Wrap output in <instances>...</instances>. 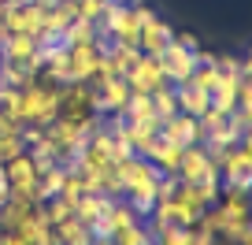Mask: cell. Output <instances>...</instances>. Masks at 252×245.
Listing matches in <instances>:
<instances>
[{
	"mask_svg": "<svg viewBox=\"0 0 252 245\" xmlns=\"http://www.w3.org/2000/svg\"><path fill=\"white\" fill-rule=\"evenodd\" d=\"M237 115L252 123V78H241V86H237Z\"/></svg>",
	"mask_w": 252,
	"mask_h": 245,
	"instance_id": "obj_26",
	"label": "cell"
},
{
	"mask_svg": "<svg viewBox=\"0 0 252 245\" xmlns=\"http://www.w3.org/2000/svg\"><path fill=\"white\" fill-rule=\"evenodd\" d=\"M89 245H115V242H111V238H93Z\"/></svg>",
	"mask_w": 252,
	"mask_h": 245,
	"instance_id": "obj_30",
	"label": "cell"
},
{
	"mask_svg": "<svg viewBox=\"0 0 252 245\" xmlns=\"http://www.w3.org/2000/svg\"><path fill=\"white\" fill-rule=\"evenodd\" d=\"M174 93H178V111H186V115L200 119L204 111H212V93H204V89L193 86V82H178Z\"/></svg>",
	"mask_w": 252,
	"mask_h": 245,
	"instance_id": "obj_15",
	"label": "cell"
},
{
	"mask_svg": "<svg viewBox=\"0 0 252 245\" xmlns=\"http://www.w3.org/2000/svg\"><path fill=\"white\" fill-rule=\"evenodd\" d=\"M56 119H74V123H104L93 82H63V86H60V115H56Z\"/></svg>",
	"mask_w": 252,
	"mask_h": 245,
	"instance_id": "obj_2",
	"label": "cell"
},
{
	"mask_svg": "<svg viewBox=\"0 0 252 245\" xmlns=\"http://www.w3.org/2000/svg\"><path fill=\"white\" fill-rule=\"evenodd\" d=\"M215 67H219V74H230V78H245L241 71V56H230V52H215Z\"/></svg>",
	"mask_w": 252,
	"mask_h": 245,
	"instance_id": "obj_27",
	"label": "cell"
},
{
	"mask_svg": "<svg viewBox=\"0 0 252 245\" xmlns=\"http://www.w3.org/2000/svg\"><path fill=\"white\" fill-rule=\"evenodd\" d=\"M63 45H89V41H96V23H89V19H74L67 30L60 34Z\"/></svg>",
	"mask_w": 252,
	"mask_h": 245,
	"instance_id": "obj_21",
	"label": "cell"
},
{
	"mask_svg": "<svg viewBox=\"0 0 252 245\" xmlns=\"http://www.w3.org/2000/svg\"><path fill=\"white\" fill-rule=\"evenodd\" d=\"M249 227H252V219H249Z\"/></svg>",
	"mask_w": 252,
	"mask_h": 245,
	"instance_id": "obj_32",
	"label": "cell"
},
{
	"mask_svg": "<svg viewBox=\"0 0 252 245\" xmlns=\"http://www.w3.org/2000/svg\"><path fill=\"white\" fill-rule=\"evenodd\" d=\"M37 45L41 41L33 34H4L0 37V56L4 60H37ZM41 67V60H37Z\"/></svg>",
	"mask_w": 252,
	"mask_h": 245,
	"instance_id": "obj_14",
	"label": "cell"
},
{
	"mask_svg": "<svg viewBox=\"0 0 252 245\" xmlns=\"http://www.w3.org/2000/svg\"><path fill=\"white\" fill-rule=\"evenodd\" d=\"M60 115V86L48 78H33L19 89V123L23 127H48Z\"/></svg>",
	"mask_w": 252,
	"mask_h": 245,
	"instance_id": "obj_1",
	"label": "cell"
},
{
	"mask_svg": "<svg viewBox=\"0 0 252 245\" xmlns=\"http://www.w3.org/2000/svg\"><path fill=\"white\" fill-rule=\"evenodd\" d=\"M100 45H67V82H93L96 67H100Z\"/></svg>",
	"mask_w": 252,
	"mask_h": 245,
	"instance_id": "obj_4",
	"label": "cell"
},
{
	"mask_svg": "<svg viewBox=\"0 0 252 245\" xmlns=\"http://www.w3.org/2000/svg\"><path fill=\"white\" fill-rule=\"evenodd\" d=\"M8 34V4H0V37Z\"/></svg>",
	"mask_w": 252,
	"mask_h": 245,
	"instance_id": "obj_29",
	"label": "cell"
},
{
	"mask_svg": "<svg viewBox=\"0 0 252 245\" xmlns=\"http://www.w3.org/2000/svg\"><path fill=\"white\" fill-rule=\"evenodd\" d=\"M159 134L171 138V141H178L182 149H186V145H200V119L186 115V111H174L171 119L159 123Z\"/></svg>",
	"mask_w": 252,
	"mask_h": 245,
	"instance_id": "obj_8",
	"label": "cell"
},
{
	"mask_svg": "<svg viewBox=\"0 0 252 245\" xmlns=\"http://www.w3.org/2000/svg\"><path fill=\"white\" fill-rule=\"evenodd\" d=\"M108 205H111V201L104 197V193H82V197L74 201V219H82L89 227L93 219H100V215L108 212Z\"/></svg>",
	"mask_w": 252,
	"mask_h": 245,
	"instance_id": "obj_18",
	"label": "cell"
},
{
	"mask_svg": "<svg viewBox=\"0 0 252 245\" xmlns=\"http://www.w3.org/2000/svg\"><path fill=\"white\" fill-rule=\"evenodd\" d=\"M123 115L130 123H141V119H156V108H152V93H130Z\"/></svg>",
	"mask_w": 252,
	"mask_h": 245,
	"instance_id": "obj_22",
	"label": "cell"
},
{
	"mask_svg": "<svg viewBox=\"0 0 252 245\" xmlns=\"http://www.w3.org/2000/svg\"><path fill=\"white\" fill-rule=\"evenodd\" d=\"M178 175L182 182H204V178H219V164L208 156L204 145H186L182 152V164H178Z\"/></svg>",
	"mask_w": 252,
	"mask_h": 245,
	"instance_id": "obj_6",
	"label": "cell"
},
{
	"mask_svg": "<svg viewBox=\"0 0 252 245\" xmlns=\"http://www.w3.org/2000/svg\"><path fill=\"white\" fill-rule=\"evenodd\" d=\"M37 175H41V167L33 164L30 152H19V156H11L8 164H4V178H8V190L15 193V197L37 201Z\"/></svg>",
	"mask_w": 252,
	"mask_h": 245,
	"instance_id": "obj_3",
	"label": "cell"
},
{
	"mask_svg": "<svg viewBox=\"0 0 252 245\" xmlns=\"http://www.w3.org/2000/svg\"><path fill=\"white\" fill-rule=\"evenodd\" d=\"M52 242L56 245H89L93 242V234H89V227L82 219H63V223H56L52 227Z\"/></svg>",
	"mask_w": 252,
	"mask_h": 245,
	"instance_id": "obj_16",
	"label": "cell"
},
{
	"mask_svg": "<svg viewBox=\"0 0 252 245\" xmlns=\"http://www.w3.org/2000/svg\"><path fill=\"white\" fill-rule=\"evenodd\" d=\"M219 78H222V74H219V67H215V64H197V67H193V74H189V82L200 86L204 93H212V89L219 86Z\"/></svg>",
	"mask_w": 252,
	"mask_h": 245,
	"instance_id": "obj_25",
	"label": "cell"
},
{
	"mask_svg": "<svg viewBox=\"0 0 252 245\" xmlns=\"http://www.w3.org/2000/svg\"><path fill=\"white\" fill-rule=\"evenodd\" d=\"M182 145L178 141H171V138H163V134H156V141L149 145V152H145V160H149L156 171H163V175H174L178 171V164H182Z\"/></svg>",
	"mask_w": 252,
	"mask_h": 245,
	"instance_id": "obj_11",
	"label": "cell"
},
{
	"mask_svg": "<svg viewBox=\"0 0 252 245\" xmlns=\"http://www.w3.org/2000/svg\"><path fill=\"white\" fill-rule=\"evenodd\" d=\"M115 245H152V230H149V223H134V227H126V230H119L115 238H111Z\"/></svg>",
	"mask_w": 252,
	"mask_h": 245,
	"instance_id": "obj_24",
	"label": "cell"
},
{
	"mask_svg": "<svg viewBox=\"0 0 252 245\" xmlns=\"http://www.w3.org/2000/svg\"><path fill=\"white\" fill-rule=\"evenodd\" d=\"M159 67H163V78L171 82V86H178V82H189V74H193V67H197V56L186 52L182 45H171L163 56H156Z\"/></svg>",
	"mask_w": 252,
	"mask_h": 245,
	"instance_id": "obj_9",
	"label": "cell"
},
{
	"mask_svg": "<svg viewBox=\"0 0 252 245\" xmlns=\"http://www.w3.org/2000/svg\"><path fill=\"white\" fill-rule=\"evenodd\" d=\"M45 11L48 4H8V34H33L37 37L45 26Z\"/></svg>",
	"mask_w": 252,
	"mask_h": 245,
	"instance_id": "obj_7",
	"label": "cell"
},
{
	"mask_svg": "<svg viewBox=\"0 0 252 245\" xmlns=\"http://www.w3.org/2000/svg\"><path fill=\"white\" fill-rule=\"evenodd\" d=\"M41 74L37 60H4L0 56V86H19L23 89L26 82H33Z\"/></svg>",
	"mask_w": 252,
	"mask_h": 245,
	"instance_id": "obj_13",
	"label": "cell"
},
{
	"mask_svg": "<svg viewBox=\"0 0 252 245\" xmlns=\"http://www.w3.org/2000/svg\"><path fill=\"white\" fill-rule=\"evenodd\" d=\"M237 86H241V78H230V74H222L219 86L212 89V111H219V115H230V111H237Z\"/></svg>",
	"mask_w": 252,
	"mask_h": 245,
	"instance_id": "obj_17",
	"label": "cell"
},
{
	"mask_svg": "<svg viewBox=\"0 0 252 245\" xmlns=\"http://www.w3.org/2000/svg\"><path fill=\"white\" fill-rule=\"evenodd\" d=\"M249 197H252V182H249Z\"/></svg>",
	"mask_w": 252,
	"mask_h": 245,
	"instance_id": "obj_31",
	"label": "cell"
},
{
	"mask_svg": "<svg viewBox=\"0 0 252 245\" xmlns=\"http://www.w3.org/2000/svg\"><path fill=\"white\" fill-rule=\"evenodd\" d=\"M123 78H126V86H130V93H156L159 86H167L159 60H156V56H145V52L137 56V64L130 67Z\"/></svg>",
	"mask_w": 252,
	"mask_h": 245,
	"instance_id": "obj_5",
	"label": "cell"
},
{
	"mask_svg": "<svg viewBox=\"0 0 252 245\" xmlns=\"http://www.w3.org/2000/svg\"><path fill=\"white\" fill-rule=\"evenodd\" d=\"M174 45V26L167 23V19H152L149 26H141V37H137V48H141L145 56H163L167 48Z\"/></svg>",
	"mask_w": 252,
	"mask_h": 245,
	"instance_id": "obj_10",
	"label": "cell"
},
{
	"mask_svg": "<svg viewBox=\"0 0 252 245\" xmlns=\"http://www.w3.org/2000/svg\"><path fill=\"white\" fill-rule=\"evenodd\" d=\"M93 86H96L100 115H115V111H123L126 101H130V86H126V78H104V82H93Z\"/></svg>",
	"mask_w": 252,
	"mask_h": 245,
	"instance_id": "obj_12",
	"label": "cell"
},
{
	"mask_svg": "<svg viewBox=\"0 0 252 245\" xmlns=\"http://www.w3.org/2000/svg\"><path fill=\"white\" fill-rule=\"evenodd\" d=\"M71 215H74V201H67L63 193L41 201V219H45L48 227H56V223H63V219H71Z\"/></svg>",
	"mask_w": 252,
	"mask_h": 245,
	"instance_id": "obj_20",
	"label": "cell"
},
{
	"mask_svg": "<svg viewBox=\"0 0 252 245\" xmlns=\"http://www.w3.org/2000/svg\"><path fill=\"white\" fill-rule=\"evenodd\" d=\"M174 45H182V48H186V52H197V48H200V41H197V34L174 30Z\"/></svg>",
	"mask_w": 252,
	"mask_h": 245,
	"instance_id": "obj_28",
	"label": "cell"
},
{
	"mask_svg": "<svg viewBox=\"0 0 252 245\" xmlns=\"http://www.w3.org/2000/svg\"><path fill=\"white\" fill-rule=\"evenodd\" d=\"M108 223H111V238L119 234V230H126V227H134V223H141V215L134 212V208H130V201L126 197H119V201H111L108 205Z\"/></svg>",
	"mask_w": 252,
	"mask_h": 245,
	"instance_id": "obj_19",
	"label": "cell"
},
{
	"mask_svg": "<svg viewBox=\"0 0 252 245\" xmlns=\"http://www.w3.org/2000/svg\"><path fill=\"white\" fill-rule=\"evenodd\" d=\"M152 108H156V119L163 123V119H171L174 111H178V93H174V86L167 82V86H159L156 93H152Z\"/></svg>",
	"mask_w": 252,
	"mask_h": 245,
	"instance_id": "obj_23",
	"label": "cell"
}]
</instances>
